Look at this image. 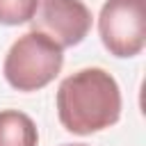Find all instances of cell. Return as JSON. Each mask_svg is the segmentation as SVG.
<instances>
[{
    "label": "cell",
    "mask_w": 146,
    "mask_h": 146,
    "mask_svg": "<svg viewBox=\"0 0 146 146\" xmlns=\"http://www.w3.org/2000/svg\"><path fill=\"white\" fill-rule=\"evenodd\" d=\"M57 116L73 135H94L121 119V89L112 73L98 66L66 75L57 87Z\"/></svg>",
    "instance_id": "1"
},
{
    "label": "cell",
    "mask_w": 146,
    "mask_h": 146,
    "mask_svg": "<svg viewBox=\"0 0 146 146\" xmlns=\"http://www.w3.org/2000/svg\"><path fill=\"white\" fill-rule=\"evenodd\" d=\"M39 0H0V25H23L30 23Z\"/></svg>",
    "instance_id": "6"
},
{
    "label": "cell",
    "mask_w": 146,
    "mask_h": 146,
    "mask_svg": "<svg viewBox=\"0 0 146 146\" xmlns=\"http://www.w3.org/2000/svg\"><path fill=\"white\" fill-rule=\"evenodd\" d=\"M36 123L21 110H0V146H36Z\"/></svg>",
    "instance_id": "5"
},
{
    "label": "cell",
    "mask_w": 146,
    "mask_h": 146,
    "mask_svg": "<svg viewBox=\"0 0 146 146\" xmlns=\"http://www.w3.org/2000/svg\"><path fill=\"white\" fill-rule=\"evenodd\" d=\"M62 146H87V144H62Z\"/></svg>",
    "instance_id": "7"
},
{
    "label": "cell",
    "mask_w": 146,
    "mask_h": 146,
    "mask_svg": "<svg viewBox=\"0 0 146 146\" xmlns=\"http://www.w3.org/2000/svg\"><path fill=\"white\" fill-rule=\"evenodd\" d=\"M146 0H105L98 14V34L110 55L137 57L146 43Z\"/></svg>",
    "instance_id": "3"
},
{
    "label": "cell",
    "mask_w": 146,
    "mask_h": 146,
    "mask_svg": "<svg viewBox=\"0 0 146 146\" xmlns=\"http://www.w3.org/2000/svg\"><path fill=\"white\" fill-rule=\"evenodd\" d=\"M30 23L59 48H73L87 39L94 16L82 0H39Z\"/></svg>",
    "instance_id": "4"
},
{
    "label": "cell",
    "mask_w": 146,
    "mask_h": 146,
    "mask_svg": "<svg viewBox=\"0 0 146 146\" xmlns=\"http://www.w3.org/2000/svg\"><path fill=\"white\" fill-rule=\"evenodd\" d=\"M64 66V48L39 30L21 34L5 55L2 73L16 91H39L48 87Z\"/></svg>",
    "instance_id": "2"
}]
</instances>
